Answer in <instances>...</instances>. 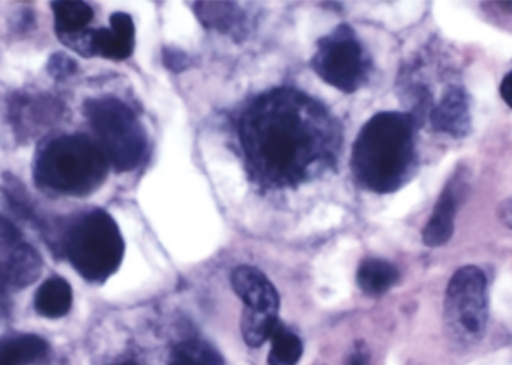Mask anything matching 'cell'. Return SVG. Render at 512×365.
Here are the masks:
<instances>
[{"label": "cell", "instance_id": "44dd1931", "mask_svg": "<svg viewBox=\"0 0 512 365\" xmlns=\"http://www.w3.org/2000/svg\"><path fill=\"white\" fill-rule=\"evenodd\" d=\"M164 63L171 71L180 72L188 68L189 59L183 51L177 50V48H165Z\"/></svg>", "mask_w": 512, "mask_h": 365}, {"label": "cell", "instance_id": "ba28073f", "mask_svg": "<svg viewBox=\"0 0 512 365\" xmlns=\"http://www.w3.org/2000/svg\"><path fill=\"white\" fill-rule=\"evenodd\" d=\"M231 285L245 303L243 312L279 315L280 298L273 283L258 268L240 265L231 274Z\"/></svg>", "mask_w": 512, "mask_h": 365}, {"label": "cell", "instance_id": "30bf717a", "mask_svg": "<svg viewBox=\"0 0 512 365\" xmlns=\"http://www.w3.org/2000/svg\"><path fill=\"white\" fill-rule=\"evenodd\" d=\"M135 26L131 15L114 12L110 17V29L90 32V53L105 59L125 60L134 53Z\"/></svg>", "mask_w": 512, "mask_h": 365}, {"label": "cell", "instance_id": "7c38bea8", "mask_svg": "<svg viewBox=\"0 0 512 365\" xmlns=\"http://www.w3.org/2000/svg\"><path fill=\"white\" fill-rule=\"evenodd\" d=\"M72 307V289L62 277L45 280L35 295V310L48 319L68 315Z\"/></svg>", "mask_w": 512, "mask_h": 365}, {"label": "cell", "instance_id": "4fadbf2b", "mask_svg": "<svg viewBox=\"0 0 512 365\" xmlns=\"http://www.w3.org/2000/svg\"><path fill=\"white\" fill-rule=\"evenodd\" d=\"M399 282V270L384 259L369 258L357 271L358 288L370 297H379Z\"/></svg>", "mask_w": 512, "mask_h": 365}, {"label": "cell", "instance_id": "603a6c76", "mask_svg": "<svg viewBox=\"0 0 512 365\" xmlns=\"http://www.w3.org/2000/svg\"><path fill=\"white\" fill-rule=\"evenodd\" d=\"M8 279H6L5 268L0 265V316L5 315L8 310Z\"/></svg>", "mask_w": 512, "mask_h": 365}, {"label": "cell", "instance_id": "cb8c5ba5", "mask_svg": "<svg viewBox=\"0 0 512 365\" xmlns=\"http://www.w3.org/2000/svg\"><path fill=\"white\" fill-rule=\"evenodd\" d=\"M498 217L507 228L512 229V198L504 199L499 204Z\"/></svg>", "mask_w": 512, "mask_h": 365}, {"label": "cell", "instance_id": "277c9868", "mask_svg": "<svg viewBox=\"0 0 512 365\" xmlns=\"http://www.w3.org/2000/svg\"><path fill=\"white\" fill-rule=\"evenodd\" d=\"M62 250L87 282L104 283L122 265L125 241L116 220L96 208L72 220L63 235Z\"/></svg>", "mask_w": 512, "mask_h": 365}, {"label": "cell", "instance_id": "ffe728a7", "mask_svg": "<svg viewBox=\"0 0 512 365\" xmlns=\"http://www.w3.org/2000/svg\"><path fill=\"white\" fill-rule=\"evenodd\" d=\"M75 68H77V65H75L74 60L63 53L54 54L48 62V72L56 80H63V78L68 77L75 71Z\"/></svg>", "mask_w": 512, "mask_h": 365}, {"label": "cell", "instance_id": "ac0fdd59", "mask_svg": "<svg viewBox=\"0 0 512 365\" xmlns=\"http://www.w3.org/2000/svg\"><path fill=\"white\" fill-rule=\"evenodd\" d=\"M271 349L268 365H297L303 357V342L297 334L279 322L270 337Z\"/></svg>", "mask_w": 512, "mask_h": 365}, {"label": "cell", "instance_id": "4316f807", "mask_svg": "<svg viewBox=\"0 0 512 365\" xmlns=\"http://www.w3.org/2000/svg\"><path fill=\"white\" fill-rule=\"evenodd\" d=\"M116 365H137L135 363H120V364H116Z\"/></svg>", "mask_w": 512, "mask_h": 365}, {"label": "cell", "instance_id": "3957f363", "mask_svg": "<svg viewBox=\"0 0 512 365\" xmlns=\"http://www.w3.org/2000/svg\"><path fill=\"white\" fill-rule=\"evenodd\" d=\"M107 158L86 135H65L39 152L33 168L38 186L69 196H86L107 179Z\"/></svg>", "mask_w": 512, "mask_h": 365}, {"label": "cell", "instance_id": "52a82bcc", "mask_svg": "<svg viewBox=\"0 0 512 365\" xmlns=\"http://www.w3.org/2000/svg\"><path fill=\"white\" fill-rule=\"evenodd\" d=\"M310 65L325 83L345 93L355 92L366 78L367 59L363 47L354 30L346 24L319 39Z\"/></svg>", "mask_w": 512, "mask_h": 365}, {"label": "cell", "instance_id": "8fae6325", "mask_svg": "<svg viewBox=\"0 0 512 365\" xmlns=\"http://www.w3.org/2000/svg\"><path fill=\"white\" fill-rule=\"evenodd\" d=\"M433 128L453 138H465L472 129L471 102L460 87H450L430 114Z\"/></svg>", "mask_w": 512, "mask_h": 365}, {"label": "cell", "instance_id": "7a4b0ae2", "mask_svg": "<svg viewBox=\"0 0 512 365\" xmlns=\"http://www.w3.org/2000/svg\"><path fill=\"white\" fill-rule=\"evenodd\" d=\"M414 164L415 117L411 114H375L352 147V174L370 192H396L411 176Z\"/></svg>", "mask_w": 512, "mask_h": 365}, {"label": "cell", "instance_id": "5bb4252c", "mask_svg": "<svg viewBox=\"0 0 512 365\" xmlns=\"http://www.w3.org/2000/svg\"><path fill=\"white\" fill-rule=\"evenodd\" d=\"M3 268H5L9 286L18 289L26 288V286L32 285L41 274L42 259L33 247L27 246V244H18L12 250L11 256Z\"/></svg>", "mask_w": 512, "mask_h": 365}, {"label": "cell", "instance_id": "7402d4cb", "mask_svg": "<svg viewBox=\"0 0 512 365\" xmlns=\"http://www.w3.org/2000/svg\"><path fill=\"white\" fill-rule=\"evenodd\" d=\"M20 231L5 217H0V246H18Z\"/></svg>", "mask_w": 512, "mask_h": 365}, {"label": "cell", "instance_id": "6da1fadb", "mask_svg": "<svg viewBox=\"0 0 512 365\" xmlns=\"http://www.w3.org/2000/svg\"><path fill=\"white\" fill-rule=\"evenodd\" d=\"M240 141L252 176L274 187L297 186L330 165L339 129L304 93L276 89L255 99L240 120Z\"/></svg>", "mask_w": 512, "mask_h": 365}, {"label": "cell", "instance_id": "9a60e30c", "mask_svg": "<svg viewBox=\"0 0 512 365\" xmlns=\"http://www.w3.org/2000/svg\"><path fill=\"white\" fill-rule=\"evenodd\" d=\"M48 345L33 334L0 340V365H29L47 355Z\"/></svg>", "mask_w": 512, "mask_h": 365}, {"label": "cell", "instance_id": "e0dca14e", "mask_svg": "<svg viewBox=\"0 0 512 365\" xmlns=\"http://www.w3.org/2000/svg\"><path fill=\"white\" fill-rule=\"evenodd\" d=\"M195 14L207 29L230 32L242 21V11L234 2H197Z\"/></svg>", "mask_w": 512, "mask_h": 365}, {"label": "cell", "instance_id": "9c48e42d", "mask_svg": "<svg viewBox=\"0 0 512 365\" xmlns=\"http://www.w3.org/2000/svg\"><path fill=\"white\" fill-rule=\"evenodd\" d=\"M468 183L465 174L457 173L439 196L432 217L423 231V241L429 247L445 246L454 234V219Z\"/></svg>", "mask_w": 512, "mask_h": 365}, {"label": "cell", "instance_id": "5b68a950", "mask_svg": "<svg viewBox=\"0 0 512 365\" xmlns=\"http://www.w3.org/2000/svg\"><path fill=\"white\" fill-rule=\"evenodd\" d=\"M84 114L108 164L117 173H128L143 162L147 135L134 111L116 98L89 99Z\"/></svg>", "mask_w": 512, "mask_h": 365}, {"label": "cell", "instance_id": "8992f818", "mask_svg": "<svg viewBox=\"0 0 512 365\" xmlns=\"http://www.w3.org/2000/svg\"><path fill=\"white\" fill-rule=\"evenodd\" d=\"M445 321L451 336L459 342L483 339L489 322V295L481 268L466 265L453 274L445 294Z\"/></svg>", "mask_w": 512, "mask_h": 365}, {"label": "cell", "instance_id": "2e32d148", "mask_svg": "<svg viewBox=\"0 0 512 365\" xmlns=\"http://www.w3.org/2000/svg\"><path fill=\"white\" fill-rule=\"evenodd\" d=\"M51 8L59 36L83 32L93 18V9L86 2L78 0H57L51 3Z\"/></svg>", "mask_w": 512, "mask_h": 365}, {"label": "cell", "instance_id": "484cf974", "mask_svg": "<svg viewBox=\"0 0 512 365\" xmlns=\"http://www.w3.org/2000/svg\"><path fill=\"white\" fill-rule=\"evenodd\" d=\"M499 92H501V98L504 99L505 104L512 110V71L505 75Z\"/></svg>", "mask_w": 512, "mask_h": 365}, {"label": "cell", "instance_id": "d6986e66", "mask_svg": "<svg viewBox=\"0 0 512 365\" xmlns=\"http://www.w3.org/2000/svg\"><path fill=\"white\" fill-rule=\"evenodd\" d=\"M168 365H224V360L209 343L186 340L173 349Z\"/></svg>", "mask_w": 512, "mask_h": 365}, {"label": "cell", "instance_id": "d4e9b609", "mask_svg": "<svg viewBox=\"0 0 512 365\" xmlns=\"http://www.w3.org/2000/svg\"><path fill=\"white\" fill-rule=\"evenodd\" d=\"M369 360V352L361 348V346H358V348L349 355L346 365H369Z\"/></svg>", "mask_w": 512, "mask_h": 365}]
</instances>
